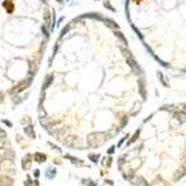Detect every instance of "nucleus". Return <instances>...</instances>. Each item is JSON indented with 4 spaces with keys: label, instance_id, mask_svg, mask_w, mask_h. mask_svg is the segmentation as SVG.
I'll use <instances>...</instances> for the list:
<instances>
[{
    "label": "nucleus",
    "instance_id": "1",
    "mask_svg": "<svg viewBox=\"0 0 186 186\" xmlns=\"http://www.w3.org/2000/svg\"><path fill=\"white\" fill-rule=\"evenodd\" d=\"M108 138V134L106 133H91L87 136V145L89 147H91V149H96V147H99L100 145H103L104 142L107 141Z\"/></svg>",
    "mask_w": 186,
    "mask_h": 186
},
{
    "label": "nucleus",
    "instance_id": "2",
    "mask_svg": "<svg viewBox=\"0 0 186 186\" xmlns=\"http://www.w3.org/2000/svg\"><path fill=\"white\" fill-rule=\"evenodd\" d=\"M15 172V161L13 159L9 158H4L0 161V173L1 174H8Z\"/></svg>",
    "mask_w": 186,
    "mask_h": 186
},
{
    "label": "nucleus",
    "instance_id": "3",
    "mask_svg": "<svg viewBox=\"0 0 186 186\" xmlns=\"http://www.w3.org/2000/svg\"><path fill=\"white\" fill-rule=\"evenodd\" d=\"M33 80H34V75H29L26 80H24V81H21L20 83H18L17 86H15L13 89H10L9 90V93L10 94H20V93H22L24 90H26V89H29V86L31 85V82H33Z\"/></svg>",
    "mask_w": 186,
    "mask_h": 186
},
{
    "label": "nucleus",
    "instance_id": "4",
    "mask_svg": "<svg viewBox=\"0 0 186 186\" xmlns=\"http://www.w3.org/2000/svg\"><path fill=\"white\" fill-rule=\"evenodd\" d=\"M63 142H64V145L68 147H77V149L81 147L80 138H78V137H74V136H68Z\"/></svg>",
    "mask_w": 186,
    "mask_h": 186
},
{
    "label": "nucleus",
    "instance_id": "5",
    "mask_svg": "<svg viewBox=\"0 0 186 186\" xmlns=\"http://www.w3.org/2000/svg\"><path fill=\"white\" fill-rule=\"evenodd\" d=\"M52 82H53V75H52V74H47V75H46V78L43 80V83H42V91L47 90V89L50 87L51 85H52Z\"/></svg>",
    "mask_w": 186,
    "mask_h": 186
},
{
    "label": "nucleus",
    "instance_id": "6",
    "mask_svg": "<svg viewBox=\"0 0 186 186\" xmlns=\"http://www.w3.org/2000/svg\"><path fill=\"white\" fill-rule=\"evenodd\" d=\"M13 180L10 177H8L7 174H1L0 176V186H12Z\"/></svg>",
    "mask_w": 186,
    "mask_h": 186
},
{
    "label": "nucleus",
    "instance_id": "7",
    "mask_svg": "<svg viewBox=\"0 0 186 186\" xmlns=\"http://www.w3.org/2000/svg\"><path fill=\"white\" fill-rule=\"evenodd\" d=\"M24 133H25L26 136H28L29 138H31V139L35 138V131H34V126L31 125V124L24 128Z\"/></svg>",
    "mask_w": 186,
    "mask_h": 186
},
{
    "label": "nucleus",
    "instance_id": "8",
    "mask_svg": "<svg viewBox=\"0 0 186 186\" xmlns=\"http://www.w3.org/2000/svg\"><path fill=\"white\" fill-rule=\"evenodd\" d=\"M186 174V169L184 168V167H180L176 171V173H174V176H173V180L174 181H178L180 178H182Z\"/></svg>",
    "mask_w": 186,
    "mask_h": 186
},
{
    "label": "nucleus",
    "instance_id": "9",
    "mask_svg": "<svg viewBox=\"0 0 186 186\" xmlns=\"http://www.w3.org/2000/svg\"><path fill=\"white\" fill-rule=\"evenodd\" d=\"M56 22H57V17H56V12L52 10L51 12V22H50V31H53L55 30V26H56Z\"/></svg>",
    "mask_w": 186,
    "mask_h": 186
},
{
    "label": "nucleus",
    "instance_id": "10",
    "mask_svg": "<svg viewBox=\"0 0 186 186\" xmlns=\"http://www.w3.org/2000/svg\"><path fill=\"white\" fill-rule=\"evenodd\" d=\"M30 167H31V159H30V155H26L25 159H22V168L28 171V169H30Z\"/></svg>",
    "mask_w": 186,
    "mask_h": 186
},
{
    "label": "nucleus",
    "instance_id": "11",
    "mask_svg": "<svg viewBox=\"0 0 186 186\" xmlns=\"http://www.w3.org/2000/svg\"><path fill=\"white\" fill-rule=\"evenodd\" d=\"M149 186H169V184L167 181H164L161 177H158V178H156L155 181H154L151 185H149Z\"/></svg>",
    "mask_w": 186,
    "mask_h": 186
},
{
    "label": "nucleus",
    "instance_id": "12",
    "mask_svg": "<svg viewBox=\"0 0 186 186\" xmlns=\"http://www.w3.org/2000/svg\"><path fill=\"white\" fill-rule=\"evenodd\" d=\"M34 159L38 161V163H43V161H46V159H47V156H46V154H42V152H35L34 154Z\"/></svg>",
    "mask_w": 186,
    "mask_h": 186
},
{
    "label": "nucleus",
    "instance_id": "13",
    "mask_svg": "<svg viewBox=\"0 0 186 186\" xmlns=\"http://www.w3.org/2000/svg\"><path fill=\"white\" fill-rule=\"evenodd\" d=\"M42 33H43V35L46 37L44 42H48V40H50V37H51V31H50V29H48V26H46V25L42 26Z\"/></svg>",
    "mask_w": 186,
    "mask_h": 186
},
{
    "label": "nucleus",
    "instance_id": "14",
    "mask_svg": "<svg viewBox=\"0 0 186 186\" xmlns=\"http://www.w3.org/2000/svg\"><path fill=\"white\" fill-rule=\"evenodd\" d=\"M137 180H138V181H134V184H136V185H138V186H149V184H147V182L145 181L142 177H138Z\"/></svg>",
    "mask_w": 186,
    "mask_h": 186
},
{
    "label": "nucleus",
    "instance_id": "15",
    "mask_svg": "<svg viewBox=\"0 0 186 186\" xmlns=\"http://www.w3.org/2000/svg\"><path fill=\"white\" fill-rule=\"evenodd\" d=\"M5 143H7V136H0V150L4 149Z\"/></svg>",
    "mask_w": 186,
    "mask_h": 186
},
{
    "label": "nucleus",
    "instance_id": "16",
    "mask_svg": "<svg viewBox=\"0 0 186 186\" xmlns=\"http://www.w3.org/2000/svg\"><path fill=\"white\" fill-rule=\"evenodd\" d=\"M89 158H90V160L93 161V163H98L99 161V158H100V155H98V154H91V155H89Z\"/></svg>",
    "mask_w": 186,
    "mask_h": 186
},
{
    "label": "nucleus",
    "instance_id": "17",
    "mask_svg": "<svg viewBox=\"0 0 186 186\" xmlns=\"http://www.w3.org/2000/svg\"><path fill=\"white\" fill-rule=\"evenodd\" d=\"M138 137H139V130H137V131H136V134L133 136V138H131L130 141H128V146H130L131 143H134V142H136L137 139H138Z\"/></svg>",
    "mask_w": 186,
    "mask_h": 186
},
{
    "label": "nucleus",
    "instance_id": "18",
    "mask_svg": "<svg viewBox=\"0 0 186 186\" xmlns=\"http://www.w3.org/2000/svg\"><path fill=\"white\" fill-rule=\"evenodd\" d=\"M59 47H60V39H59V40H57V43H56V44L53 46V48H52V55H51V56H53V57H55V55L57 53Z\"/></svg>",
    "mask_w": 186,
    "mask_h": 186
},
{
    "label": "nucleus",
    "instance_id": "19",
    "mask_svg": "<svg viewBox=\"0 0 186 186\" xmlns=\"http://www.w3.org/2000/svg\"><path fill=\"white\" fill-rule=\"evenodd\" d=\"M69 29H71V25H66L65 28H63L61 29V33H60V39L63 38L65 34H68V31H69Z\"/></svg>",
    "mask_w": 186,
    "mask_h": 186
},
{
    "label": "nucleus",
    "instance_id": "20",
    "mask_svg": "<svg viewBox=\"0 0 186 186\" xmlns=\"http://www.w3.org/2000/svg\"><path fill=\"white\" fill-rule=\"evenodd\" d=\"M65 158L71 159L72 163H75V164H82V161H81V160H77V158H73V156H71V155H65Z\"/></svg>",
    "mask_w": 186,
    "mask_h": 186
},
{
    "label": "nucleus",
    "instance_id": "21",
    "mask_svg": "<svg viewBox=\"0 0 186 186\" xmlns=\"http://www.w3.org/2000/svg\"><path fill=\"white\" fill-rule=\"evenodd\" d=\"M55 174H56V171H55V169H52V168H50V171H48V173H47V176H48V177H50V178H52V177H53V176H55Z\"/></svg>",
    "mask_w": 186,
    "mask_h": 186
},
{
    "label": "nucleus",
    "instance_id": "22",
    "mask_svg": "<svg viewBox=\"0 0 186 186\" xmlns=\"http://www.w3.org/2000/svg\"><path fill=\"white\" fill-rule=\"evenodd\" d=\"M83 185H87V186H95L96 184L93 181H90V180H86V181H83Z\"/></svg>",
    "mask_w": 186,
    "mask_h": 186
},
{
    "label": "nucleus",
    "instance_id": "23",
    "mask_svg": "<svg viewBox=\"0 0 186 186\" xmlns=\"http://www.w3.org/2000/svg\"><path fill=\"white\" fill-rule=\"evenodd\" d=\"M21 122H22V124H25V122H31V120H30V117H29V116H26L25 118H22V120H21Z\"/></svg>",
    "mask_w": 186,
    "mask_h": 186
},
{
    "label": "nucleus",
    "instance_id": "24",
    "mask_svg": "<svg viewBox=\"0 0 186 186\" xmlns=\"http://www.w3.org/2000/svg\"><path fill=\"white\" fill-rule=\"evenodd\" d=\"M3 122H4V124H5V125H7V126H12V124H10V122H9V121H8V120H3Z\"/></svg>",
    "mask_w": 186,
    "mask_h": 186
},
{
    "label": "nucleus",
    "instance_id": "25",
    "mask_svg": "<svg viewBox=\"0 0 186 186\" xmlns=\"http://www.w3.org/2000/svg\"><path fill=\"white\" fill-rule=\"evenodd\" d=\"M0 136H7V134H5V131L3 130L1 128H0Z\"/></svg>",
    "mask_w": 186,
    "mask_h": 186
},
{
    "label": "nucleus",
    "instance_id": "26",
    "mask_svg": "<svg viewBox=\"0 0 186 186\" xmlns=\"http://www.w3.org/2000/svg\"><path fill=\"white\" fill-rule=\"evenodd\" d=\"M3 100H4V95H3V94H0V103H1Z\"/></svg>",
    "mask_w": 186,
    "mask_h": 186
},
{
    "label": "nucleus",
    "instance_id": "27",
    "mask_svg": "<svg viewBox=\"0 0 186 186\" xmlns=\"http://www.w3.org/2000/svg\"><path fill=\"white\" fill-rule=\"evenodd\" d=\"M113 151H115V147H113V146H112V147H111V149H109V151H108V152H109V154H112V152H113Z\"/></svg>",
    "mask_w": 186,
    "mask_h": 186
},
{
    "label": "nucleus",
    "instance_id": "28",
    "mask_svg": "<svg viewBox=\"0 0 186 186\" xmlns=\"http://www.w3.org/2000/svg\"><path fill=\"white\" fill-rule=\"evenodd\" d=\"M184 159H185V163H186V147H185V152H184Z\"/></svg>",
    "mask_w": 186,
    "mask_h": 186
},
{
    "label": "nucleus",
    "instance_id": "29",
    "mask_svg": "<svg viewBox=\"0 0 186 186\" xmlns=\"http://www.w3.org/2000/svg\"><path fill=\"white\" fill-rule=\"evenodd\" d=\"M40 1H42V3H44V4H46V3H47L48 0H40Z\"/></svg>",
    "mask_w": 186,
    "mask_h": 186
},
{
    "label": "nucleus",
    "instance_id": "30",
    "mask_svg": "<svg viewBox=\"0 0 186 186\" xmlns=\"http://www.w3.org/2000/svg\"><path fill=\"white\" fill-rule=\"evenodd\" d=\"M57 1H63V0H57Z\"/></svg>",
    "mask_w": 186,
    "mask_h": 186
}]
</instances>
